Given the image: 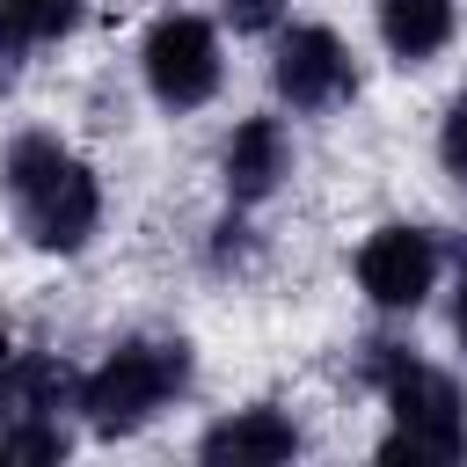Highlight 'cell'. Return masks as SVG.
<instances>
[{
    "label": "cell",
    "instance_id": "obj_1",
    "mask_svg": "<svg viewBox=\"0 0 467 467\" xmlns=\"http://www.w3.org/2000/svg\"><path fill=\"white\" fill-rule=\"evenodd\" d=\"M0 190L29 234V248L44 255H80L102 226V182L80 153H66L51 131H22L0 153Z\"/></svg>",
    "mask_w": 467,
    "mask_h": 467
},
{
    "label": "cell",
    "instance_id": "obj_2",
    "mask_svg": "<svg viewBox=\"0 0 467 467\" xmlns=\"http://www.w3.org/2000/svg\"><path fill=\"white\" fill-rule=\"evenodd\" d=\"M372 379L394 409V431L379 438V460H409V467H445L467 452V394L452 372L394 350V343H372Z\"/></svg>",
    "mask_w": 467,
    "mask_h": 467
},
{
    "label": "cell",
    "instance_id": "obj_3",
    "mask_svg": "<svg viewBox=\"0 0 467 467\" xmlns=\"http://www.w3.org/2000/svg\"><path fill=\"white\" fill-rule=\"evenodd\" d=\"M182 387H190V343H175V336H131L95 372H80V416H88L95 438H131Z\"/></svg>",
    "mask_w": 467,
    "mask_h": 467
},
{
    "label": "cell",
    "instance_id": "obj_4",
    "mask_svg": "<svg viewBox=\"0 0 467 467\" xmlns=\"http://www.w3.org/2000/svg\"><path fill=\"white\" fill-rule=\"evenodd\" d=\"M139 73H146V95L161 102V109H204L212 95H219V80H226V51H219V22L212 15H190V7H175V15H153V29H146V44H139Z\"/></svg>",
    "mask_w": 467,
    "mask_h": 467
},
{
    "label": "cell",
    "instance_id": "obj_5",
    "mask_svg": "<svg viewBox=\"0 0 467 467\" xmlns=\"http://www.w3.org/2000/svg\"><path fill=\"white\" fill-rule=\"evenodd\" d=\"M277 44H270V88H277V102L285 109H299V117H321V109H336V102H350L358 95V66H350V44L328 29V22H277L270 29Z\"/></svg>",
    "mask_w": 467,
    "mask_h": 467
},
{
    "label": "cell",
    "instance_id": "obj_6",
    "mask_svg": "<svg viewBox=\"0 0 467 467\" xmlns=\"http://www.w3.org/2000/svg\"><path fill=\"white\" fill-rule=\"evenodd\" d=\"M438 270H445V248L431 226H409V219H387L365 234L358 248V292L379 306V314H416L431 292H438Z\"/></svg>",
    "mask_w": 467,
    "mask_h": 467
},
{
    "label": "cell",
    "instance_id": "obj_7",
    "mask_svg": "<svg viewBox=\"0 0 467 467\" xmlns=\"http://www.w3.org/2000/svg\"><path fill=\"white\" fill-rule=\"evenodd\" d=\"M292 175V131L285 117H241L219 146V182H226V204H270Z\"/></svg>",
    "mask_w": 467,
    "mask_h": 467
},
{
    "label": "cell",
    "instance_id": "obj_8",
    "mask_svg": "<svg viewBox=\"0 0 467 467\" xmlns=\"http://www.w3.org/2000/svg\"><path fill=\"white\" fill-rule=\"evenodd\" d=\"M299 445L306 438L285 409H241L197 438V460L204 467H277V460H299Z\"/></svg>",
    "mask_w": 467,
    "mask_h": 467
},
{
    "label": "cell",
    "instance_id": "obj_9",
    "mask_svg": "<svg viewBox=\"0 0 467 467\" xmlns=\"http://www.w3.org/2000/svg\"><path fill=\"white\" fill-rule=\"evenodd\" d=\"M58 409H80V372L44 350H7L0 358V423L7 416H58Z\"/></svg>",
    "mask_w": 467,
    "mask_h": 467
},
{
    "label": "cell",
    "instance_id": "obj_10",
    "mask_svg": "<svg viewBox=\"0 0 467 467\" xmlns=\"http://www.w3.org/2000/svg\"><path fill=\"white\" fill-rule=\"evenodd\" d=\"M372 15H379L387 58H401V66H431L452 44V29H460V7L452 0H379Z\"/></svg>",
    "mask_w": 467,
    "mask_h": 467
},
{
    "label": "cell",
    "instance_id": "obj_11",
    "mask_svg": "<svg viewBox=\"0 0 467 467\" xmlns=\"http://www.w3.org/2000/svg\"><path fill=\"white\" fill-rule=\"evenodd\" d=\"M88 15V0H0V22L36 51V44H58L73 22Z\"/></svg>",
    "mask_w": 467,
    "mask_h": 467
},
{
    "label": "cell",
    "instance_id": "obj_12",
    "mask_svg": "<svg viewBox=\"0 0 467 467\" xmlns=\"http://www.w3.org/2000/svg\"><path fill=\"white\" fill-rule=\"evenodd\" d=\"M66 423L58 416H7L0 423V467H15V460H66Z\"/></svg>",
    "mask_w": 467,
    "mask_h": 467
},
{
    "label": "cell",
    "instance_id": "obj_13",
    "mask_svg": "<svg viewBox=\"0 0 467 467\" xmlns=\"http://www.w3.org/2000/svg\"><path fill=\"white\" fill-rule=\"evenodd\" d=\"M438 161H445L452 182H467V88L452 95V109H445V124H438Z\"/></svg>",
    "mask_w": 467,
    "mask_h": 467
},
{
    "label": "cell",
    "instance_id": "obj_14",
    "mask_svg": "<svg viewBox=\"0 0 467 467\" xmlns=\"http://www.w3.org/2000/svg\"><path fill=\"white\" fill-rule=\"evenodd\" d=\"M219 7H226L234 36H263V29H277V22H285V0H219Z\"/></svg>",
    "mask_w": 467,
    "mask_h": 467
},
{
    "label": "cell",
    "instance_id": "obj_15",
    "mask_svg": "<svg viewBox=\"0 0 467 467\" xmlns=\"http://www.w3.org/2000/svg\"><path fill=\"white\" fill-rule=\"evenodd\" d=\"M22 58H29V44H22V36H15L7 22H0V95H7L15 80H22Z\"/></svg>",
    "mask_w": 467,
    "mask_h": 467
},
{
    "label": "cell",
    "instance_id": "obj_16",
    "mask_svg": "<svg viewBox=\"0 0 467 467\" xmlns=\"http://www.w3.org/2000/svg\"><path fill=\"white\" fill-rule=\"evenodd\" d=\"M452 336L467 343V263H460V285H452Z\"/></svg>",
    "mask_w": 467,
    "mask_h": 467
},
{
    "label": "cell",
    "instance_id": "obj_17",
    "mask_svg": "<svg viewBox=\"0 0 467 467\" xmlns=\"http://www.w3.org/2000/svg\"><path fill=\"white\" fill-rule=\"evenodd\" d=\"M0 358H7V328H0Z\"/></svg>",
    "mask_w": 467,
    "mask_h": 467
}]
</instances>
